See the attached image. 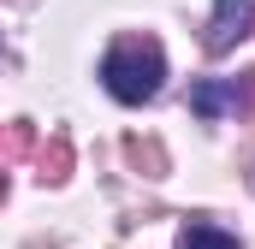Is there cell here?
<instances>
[{"label":"cell","instance_id":"277c9868","mask_svg":"<svg viewBox=\"0 0 255 249\" xmlns=\"http://www.w3.org/2000/svg\"><path fill=\"white\" fill-rule=\"evenodd\" d=\"M232 101H238V89H226V83H196L190 89V107L202 113V119H220Z\"/></svg>","mask_w":255,"mask_h":249},{"label":"cell","instance_id":"7a4b0ae2","mask_svg":"<svg viewBox=\"0 0 255 249\" xmlns=\"http://www.w3.org/2000/svg\"><path fill=\"white\" fill-rule=\"evenodd\" d=\"M255 30V0H214V18H208V54H232L244 36Z\"/></svg>","mask_w":255,"mask_h":249},{"label":"cell","instance_id":"6da1fadb","mask_svg":"<svg viewBox=\"0 0 255 249\" xmlns=\"http://www.w3.org/2000/svg\"><path fill=\"white\" fill-rule=\"evenodd\" d=\"M160 77H166V60H160V42H148V36H125V42H113L107 60H101V83H107V95L125 101V107L154 101V95H160Z\"/></svg>","mask_w":255,"mask_h":249},{"label":"cell","instance_id":"3957f363","mask_svg":"<svg viewBox=\"0 0 255 249\" xmlns=\"http://www.w3.org/2000/svg\"><path fill=\"white\" fill-rule=\"evenodd\" d=\"M178 249H238V238H232V232H220V226L190 220V226L178 232Z\"/></svg>","mask_w":255,"mask_h":249}]
</instances>
